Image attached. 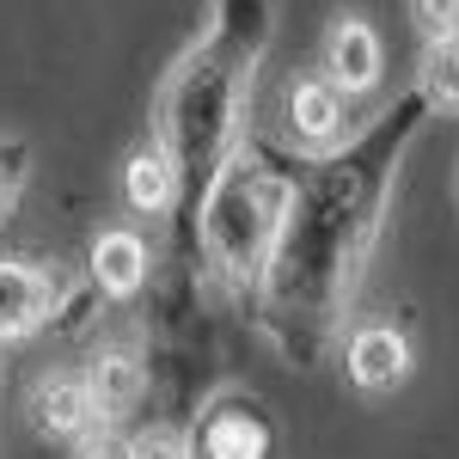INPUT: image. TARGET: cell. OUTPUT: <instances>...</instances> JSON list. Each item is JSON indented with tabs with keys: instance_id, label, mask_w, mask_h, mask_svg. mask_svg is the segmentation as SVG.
Returning <instances> with one entry per match:
<instances>
[{
	"instance_id": "obj_13",
	"label": "cell",
	"mask_w": 459,
	"mask_h": 459,
	"mask_svg": "<svg viewBox=\"0 0 459 459\" xmlns=\"http://www.w3.org/2000/svg\"><path fill=\"white\" fill-rule=\"evenodd\" d=\"M31 142L25 135H0V221L19 209V196H25V184H31Z\"/></svg>"
},
{
	"instance_id": "obj_7",
	"label": "cell",
	"mask_w": 459,
	"mask_h": 459,
	"mask_svg": "<svg viewBox=\"0 0 459 459\" xmlns=\"http://www.w3.org/2000/svg\"><path fill=\"white\" fill-rule=\"evenodd\" d=\"M318 74L337 92H350V99L374 92L380 74H386V43H380V31L368 19H355V13H337L325 25V43H318Z\"/></svg>"
},
{
	"instance_id": "obj_9",
	"label": "cell",
	"mask_w": 459,
	"mask_h": 459,
	"mask_svg": "<svg viewBox=\"0 0 459 459\" xmlns=\"http://www.w3.org/2000/svg\"><path fill=\"white\" fill-rule=\"evenodd\" d=\"M343 374L361 392H398L411 380V337L392 318H361L343 337Z\"/></svg>"
},
{
	"instance_id": "obj_8",
	"label": "cell",
	"mask_w": 459,
	"mask_h": 459,
	"mask_svg": "<svg viewBox=\"0 0 459 459\" xmlns=\"http://www.w3.org/2000/svg\"><path fill=\"white\" fill-rule=\"evenodd\" d=\"M56 294H62V276L49 264L0 257V343L37 337L49 325V313H56Z\"/></svg>"
},
{
	"instance_id": "obj_16",
	"label": "cell",
	"mask_w": 459,
	"mask_h": 459,
	"mask_svg": "<svg viewBox=\"0 0 459 459\" xmlns=\"http://www.w3.org/2000/svg\"><path fill=\"white\" fill-rule=\"evenodd\" d=\"M129 459H190V447H184V429H172V423L129 429Z\"/></svg>"
},
{
	"instance_id": "obj_2",
	"label": "cell",
	"mask_w": 459,
	"mask_h": 459,
	"mask_svg": "<svg viewBox=\"0 0 459 459\" xmlns=\"http://www.w3.org/2000/svg\"><path fill=\"white\" fill-rule=\"evenodd\" d=\"M270 49V0H214L203 43L178 56L153 99V142L178 160L184 184L227 166L251 142V80Z\"/></svg>"
},
{
	"instance_id": "obj_4",
	"label": "cell",
	"mask_w": 459,
	"mask_h": 459,
	"mask_svg": "<svg viewBox=\"0 0 459 459\" xmlns=\"http://www.w3.org/2000/svg\"><path fill=\"white\" fill-rule=\"evenodd\" d=\"M190 459H270L276 454V423L246 386H221L203 398V411L184 429Z\"/></svg>"
},
{
	"instance_id": "obj_11",
	"label": "cell",
	"mask_w": 459,
	"mask_h": 459,
	"mask_svg": "<svg viewBox=\"0 0 459 459\" xmlns=\"http://www.w3.org/2000/svg\"><path fill=\"white\" fill-rule=\"evenodd\" d=\"M86 282L105 300H135L153 282V246L142 227H99L86 246Z\"/></svg>"
},
{
	"instance_id": "obj_3",
	"label": "cell",
	"mask_w": 459,
	"mask_h": 459,
	"mask_svg": "<svg viewBox=\"0 0 459 459\" xmlns=\"http://www.w3.org/2000/svg\"><path fill=\"white\" fill-rule=\"evenodd\" d=\"M300 172H307V160H282L257 135L227 166L209 172L203 203H196V251L227 294H246V300L257 294V276H264L270 246L288 221Z\"/></svg>"
},
{
	"instance_id": "obj_14",
	"label": "cell",
	"mask_w": 459,
	"mask_h": 459,
	"mask_svg": "<svg viewBox=\"0 0 459 459\" xmlns=\"http://www.w3.org/2000/svg\"><path fill=\"white\" fill-rule=\"evenodd\" d=\"M429 92V105L435 110H459V43H441V49H429L423 62V80H417Z\"/></svg>"
},
{
	"instance_id": "obj_1",
	"label": "cell",
	"mask_w": 459,
	"mask_h": 459,
	"mask_svg": "<svg viewBox=\"0 0 459 459\" xmlns=\"http://www.w3.org/2000/svg\"><path fill=\"white\" fill-rule=\"evenodd\" d=\"M429 110H435L429 92L411 86L398 105L380 110L337 153L307 160V172L294 184V203H288V221L270 246L257 294H251V313L264 325V337L294 368H318L331 337L343 331L350 300L374 264L380 227H386L392 184L404 172L411 142L423 135Z\"/></svg>"
},
{
	"instance_id": "obj_10",
	"label": "cell",
	"mask_w": 459,
	"mask_h": 459,
	"mask_svg": "<svg viewBox=\"0 0 459 459\" xmlns=\"http://www.w3.org/2000/svg\"><path fill=\"white\" fill-rule=\"evenodd\" d=\"M86 386H92V404H99V423L123 429L147 398V355L135 343H99V350L80 361Z\"/></svg>"
},
{
	"instance_id": "obj_12",
	"label": "cell",
	"mask_w": 459,
	"mask_h": 459,
	"mask_svg": "<svg viewBox=\"0 0 459 459\" xmlns=\"http://www.w3.org/2000/svg\"><path fill=\"white\" fill-rule=\"evenodd\" d=\"M123 203H129V214H147V221H160V214H172L184 203V172L160 142L135 147L123 160Z\"/></svg>"
},
{
	"instance_id": "obj_17",
	"label": "cell",
	"mask_w": 459,
	"mask_h": 459,
	"mask_svg": "<svg viewBox=\"0 0 459 459\" xmlns=\"http://www.w3.org/2000/svg\"><path fill=\"white\" fill-rule=\"evenodd\" d=\"M74 454L80 459H129V429H99V435H86Z\"/></svg>"
},
{
	"instance_id": "obj_15",
	"label": "cell",
	"mask_w": 459,
	"mask_h": 459,
	"mask_svg": "<svg viewBox=\"0 0 459 459\" xmlns=\"http://www.w3.org/2000/svg\"><path fill=\"white\" fill-rule=\"evenodd\" d=\"M411 19H417V37H423V49L459 43V0H411Z\"/></svg>"
},
{
	"instance_id": "obj_6",
	"label": "cell",
	"mask_w": 459,
	"mask_h": 459,
	"mask_svg": "<svg viewBox=\"0 0 459 459\" xmlns=\"http://www.w3.org/2000/svg\"><path fill=\"white\" fill-rule=\"evenodd\" d=\"M25 417L43 441H68L80 447L86 435H99V404H92V386H86V374L80 368H49V374H37L31 392H25Z\"/></svg>"
},
{
	"instance_id": "obj_5",
	"label": "cell",
	"mask_w": 459,
	"mask_h": 459,
	"mask_svg": "<svg viewBox=\"0 0 459 459\" xmlns=\"http://www.w3.org/2000/svg\"><path fill=\"white\" fill-rule=\"evenodd\" d=\"M282 129L300 160H325L350 142V92H337L325 74H307L294 80L282 99Z\"/></svg>"
}]
</instances>
